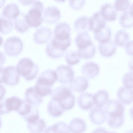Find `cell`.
I'll return each mask as SVG.
<instances>
[{
    "mask_svg": "<svg viewBox=\"0 0 133 133\" xmlns=\"http://www.w3.org/2000/svg\"><path fill=\"white\" fill-rule=\"evenodd\" d=\"M104 105L103 110L109 126L113 128L121 127L124 122L123 104L118 100L112 99L108 100Z\"/></svg>",
    "mask_w": 133,
    "mask_h": 133,
    "instance_id": "cell-1",
    "label": "cell"
},
{
    "mask_svg": "<svg viewBox=\"0 0 133 133\" xmlns=\"http://www.w3.org/2000/svg\"><path fill=\"white\" fill-rule=\"evenodd\" d=\"M52 99L57 101L64 110L73 108L75 99L70 89L64 86L57 87L52 94Z\"/></svg>",
    "mask_w": 133,
    "mask_h": 133,
    "instance_id": "cell-2",
    "label": "cell"
},
{
    "mask_svg": "<svg viewBox=\"0 0 133 133\" xmlns=\"http://www.w3.org/2000/svg\"><path fill=\"white\" fill-rule=\"evenodd\" d=\"M16 68L18 74L28 81L35 78L39 71L38 65L31 59L26 57L19 59Z\"/></svg>",
    "mask_w": 133,
    "mask_h": 133,
    "instance_id": "cell-3",
    "label": "cell"
},
{
    "mask_svg": "<svg viewBox=\"0 0 133 133\" xmlns=\"http://www.w3.org/2000/svg\"><path fill=\"white\" fill-rule=\"evenodd\" d=\"M32 5L25 14L26 21L30 27L36 28L42 24L43 21L42 14L44 5L39 1H34Z\"/></svg>",
    "mask_w": 133,
    "mask_h": 133,
    "instance_id": "cell-4",
    "label": "cell"
},
{
    "mask_svg": "<svg viewBox=\"0 0 133 133\" xmlns=\"http://www.w3.org/2000/svg\"><path fill=\"white\" fill-rule=\"evenodd\" d=\"M23 48V42L19 37L12 36L8 38L3 45L4 50L8 56H16L22 52Z\"/></svg>",
    "mask_w": 133,
    "mask_h": 133,
    "instance_id": "cell-5",
    "label": "cell"
},
{
    "mask_svg": "<svg viewBox=\"0 0 133 133\" xmlns=\"http://www.w3.org/2000/svg\"><path fill=\"white\" fill-rule=\"evenodd\" d=\"M19 78V75L15 66L9 65L4 67L2 83L9 86H14L18 83Z\"/></svg>",
    "mask_w": 133,
    "mask_h": 133,
    "instance_id": "cell-6",
    "label": "cell"
},
{
    "mask_svg": "<svg viewBox=\"0 0 133 133\" xmlns=\"http://www.w3.org/2000/svg\"><path fill=\"white\" fill-rule=\"evenodd\" d=\"M55 71L57 75V80L61 83H70L74 78V71L71 67L69 66H59L56 68Z\"/></svg>",
    "mask_w": 133,
    "mask_h": 133,
    "instance_id": "cell-7",
    "label": "cell"
},
{
    "mask_svg": "<svg viewBox=\"0 0 133 133\" xmlns=\"http://www.w3.org/2000/svg\"><path fill=\"white\" fill-rule=\"evenodd\" d=\"M71 29L70 25L65 22L57 23L54 32L53 37L56 39L64 41L70 38Z\"/></svg>",
    "mask_w": 133,
    "mask_h": 133,
    "instance_id": "cell-8",
    "label": "cell"
},
{
    "mask_svg": "<svg viewBox=\"0 0 133 133\" xmlns=\"http://www.w3.org/2000/svg\"><path fill=\"white\" fill-rule=\"evenodd\" d=\"M61 13L56 6H50L43 10L42 14L43 21L49 24L54 23L60 19Z\"/></svg>",
    "mask_w": 133,
    "mask_h": 133,
    "instance_id": "cell-9",
    "label": "cell"
},
{
    "mask_svg": "<svg viewBox=\"0 0 133 133\" xmlns=\"http://www.w3.org/2000/svg\"><path fill=\"white\" fill-rule=\"evenodd\" d=\"M57 80V75L55 71L48 69L45 70L38 77L36 82L48 87L52 85Z\"/></svg>",
    "mask_w": 133,
    "mask_h": 133,
    "instance_id": "cell-10",
    "label": "cell"
},
{
    "mask_svg": "<svg viewBox=\"0 0 133 133\" xmlns=\"http://www.w3.org/2000/svg\"><path fill=\"white\" fill-rule=\"evenodd\" d=\"M118 101L123 104H129L133 101V88L124 85L120 87L117 92Z\"/></svg>",
    "mask_w": 133,
    "mask_h": 133,
    "instance_id": "cell-11",
    "label": "cell"
},
{
    "mask_svg": "<svg viewBox=\"0 0 133 133\" xmlns=\"http://www.w3.org/2000/svg\"><path fill=\"white\" fill-rule=\"evenodd\" d=\"M52 35L50 29L46 27H42L38 29L33 35V40L37 44H42L46 43Z\"/></svg>",
    "mask_w": 133,
    "mask_h": 133,
    "instance_id": "cell-12",
    "label": "cell"
},
{
    "mask_svg": "<svg viewBox=\"0 0 133 133\" xmlns=\"http://www.w3.org/2000/svg\"><path fill=\"white\" fill-rule=\"evenodd\" d=\"M89 118L91 122L96 125H100L106 120V116L102 108L94 105L90 110Z\"/></svg>",
    "mask_w": 133,
    "mask_h": 133,
    "instance_id": "cell-13",
    "label": "cell"
},
{
    "mask_svg": "<svg viewBox=\"0 0 133 133\" xmlns=\"http://www.w3.org/2000/svg\"><path fill=\"white\" fill-rule=\"evenodd\" d=\"M99 68L98 65L93 62H88L82 66L81 71L85 78H92L98 74Z\"/></svg>",
    "mask_w": 133,
    "mask_h": 133,
    "instance_id": "cell-14",
    "label": "cell"
},
{
    "mask_svg": "<svg viewBox=\"0 0 133 133\" xmlns=\"http://www.w3.org/2000/svg\"><path fill=\"white\" fill-rule=\"evenodd\" d=\"M75 30L78 32H87L91 30L90 18L85 16H80L74 22Z\"/></svg>",
    "mask_w": 133,
    "mask_h": 133,
    "instance_id": "cell-15",
    "label": "cell"
},
{
    "mask_svg": "<svg viewBox=\"0 0 133 133\" xmlns=\"http://www.w3.org/2000/svg\"><path fill=\"white\" fill-rule=\"evenodd\" d=\"M99 51L103 57H109L116 52V45L114 42L109 40L104 42H99L98 45Z\"/></svg>",
    "mask_w": 133,
    "mask_h": 133,
    "instance_id": "cell-16",
    "label": "cell"
},
{
    "mask_svg": "<svg viewBox=\"0 0 133 133\" xmlns=\"http://www.w3.org/2000/svg\"><path fill=\"white\" fill-rule=\"evenodd\" d=\"M19 6L17 4L11 3L6 4L3 8L2 12L3 17L13 20L20 13Z\"/></svg>",
    "mask_w": 133,
    "mask_h": 133,
    "instance_id": "cell-17",
    "label": "cell"
},
{
    "mask_svg": "<svg viewBox=\"0 0 133 133\" xmlns=\"http://www.w3.org/2000/svg\"><path fill=\"white\" fill-rule=\"evenodd\" d=\"M117 11L113 5L110 3H105L100 8V12L107 21H113L116 19Z\"/></svg>",
    "mask_w": 133,
    "mask_h": 133,
    "instance_id": "cell-18",
    "label": "cell"
},
{
    "mask_svg": "<svg viewBox=\"0 0 133 133\" xmlns=\"http://www.w3.org/2000/svg\"><path fill=\"white\" fill-rule=\"evenodd\" d=\"M90 18L91 30L94 32L98 31L105 25L107 21L101 14L100 11L94 13Z\"/></svg>",
    "mask_w": 133,
    "mask_h": 133,
    "instance_id": "cell-19",
    "label": "cell"
},
{
    "mask_svg": "<svg viewBox=\"0 0 133 133\" xmlns=\"http://www.w3.org/2000/svg\"><path fill=\"white\" fill-rule=\"evenodd\" d=\"M13 21L15 28L20 32L24 33L27 31L30 27L26 21L25 14L22 12H20Z\"/></svg>",
    "mask_w": 133,
    "mask_h": 133,
    "instance_id": "cell-20",
    "label": "cell"
},
{
    "mask_svg": "<svg viewBox=\"0 0 133 133\" xmlns=\"http://www.w3.org/2000/svg\"><path fill=\"white\" fill-rule=\"evenodd\" d=\"M77 102L81 109L83 110L89 109L94 105L93 95L90 93H82L79 96Z\"/></svg>",
    "mask_w": 133,
    "mask_h": 133,
    "instance_id": "cell-21",
    "label": "cell"
},
{
    "mask_svg": "<svg viewBox=\"0 0 133 133\" xmlns=\"http://www.w3.org/2000/svg\"><path fill=\"white\" fill-rule=\"evenodd\" d=\"M75 42L78 49L84 48L92 44V39L88 32H79L76 35Z\"/></svg>",
    "mask_w": 133,
    "mask_h": 133,
    "instance_id": "cell-22",
    "label": "cell"
},
{
    "mask_svg": "<svg viewBox=\"0 0 133 133\" xmlns=\"http://www.w3.org/2000/svg\"><path fill=\"white\" fill-rule=\"evenodd\" d=\"M70 87L72 90L78 92H83L88 88V81L84 77L78 76L73 79L70 83Z\"/></svg>",
    "mask_w": 133,
    "mask_h": 133,
    "instance_id": "cell-23",
    "label": "cell"
},
{
    "mask_svg": "<svg viewBox=\"0 0 133 133\" xmlns=\"http://www.w3.org/2000/svg\"><path fill=\"white\" fill-rule=\"evenodd\" d=\"M25 99L32 105L40 104L42 101V97L35 91L34 87H30L26 90L24 93Z\"/></svg>",
    "mask_w": 133,
    "mask_h": 133,
    "instance_id": "cell-24",
    "label": "cell"
},
{
    "mask_svg": "<svg viewBox=\"0 0 133 133\" xmlns=\"http://www.w3.org/2000/svg\"><path fill=\"white\" fill-rule=\"evenodd\" d=\"M68 127L70 131L72 133H82L86 129V125L82 119L76 118L71 120Z\"/></svg>",
    "mask_w": 133,
    "mask_h": 133,
    "instance_id": "cell-25",
    "label": "cell"
},
{
    "mask_svg": "<svg viewBox=\"0 0 133 133\" xmlns=\"http://www.w3.org/2000/svg\"><path fill=\"white\" fill-rule=\"evenodd\" d=\"M129 10L124 11L120 16L119 22L120 25L125 28L131 27L133 25L132 4L130 6Z\"/></svg>",
    "mask_w": 133,
    "mask_h": 133,
    "instance_id": "cell-26",
    "label": "cell"
},
{
    "mask_svg": "<svg viewBox=\"0 0 133 133\" xmlns=\"http://www.w3.org/2000/svg\"><path fill=\"white\" fill-rule=\"evenodd\" d=\"M4 100L8 113L12 111L17 112L22 104L21 99L16 96H13Z\"/></svg>",
    "mask_w": 133,
    "mask_h": 133,
    "instance_id": "cell-27",
    "label": "cell"
},
{
    "mask_svg": "<svg viewBox=\"0 0 133 133\" xmlns=\"http://www.w3.org/2000/svg\"><path fill=\"white\" fill-rule=\"evenodd\" d=\"M109 98L107 91L104 90H99L93 95L94 105L102 108L108 101Z\"/></svg>",
    "mask_w": 133,
    "mask_h": 133,
    "instance_id": "cell-28",
    "label": "cell"
},
{
    "mask_svg": "<svg viewBox=\"0 0 133 133\" xmlns=\"http://www.w3.org/2000/svg\"><path fill=\"white\" fill-rule=\"evenodd\" d=\"M94 33L95 39L99 42H104L109 41L111 35L110 27L106 25L98 31L94 32Z\"/></svg>",
    "mask_w": 133,
    "mask_h": 133,
    "instance_id": "cell-29",
    "label": "cell"
},
{
    "mask_svg": "<svg viewBox=\"0 0 133 133\" xmlns=\"http://www.w3.org/2000/svg\"><path fill=\"white\" fill-rule=\"evenodd\" d=\"M70 132L66 123L61 121L47 128L44 133H70Z\"/></svg>",
    "mask_w": 133,
    "mask_h": 133,
    "instance_id": "cell-30",
    "label": "cell"
},
{
    "mask_svg": "<svg viewBox=\"0 0 133 133\" xmlns=\"http://www.w3.org/2000/svg\"><path fill=\"white\" fill-rule=\"evenodd\" d=\"M47 109L49 114L54 117L60 116L65 110L57 101L52 99L49 102Z\"/></svg>",
    "mask_w": 133,
    "mask_h": 133,
    "instance_id": "cell-31",
    "label": "cell"
},
{
    "mask_svg": "<svg viewBox=\"0 0 133 133\" xmlns=\"http://www.w3.org/2000/svg\"><path fill=\"white\" fill-rule=\"evenodd\" d=\"M129 36L125 31L120 30L118 31L114 36V42L115 45L119 46H125L129 42Z\"/></svg>",
    "mask_w": 133,
    "mask_h": 133,
    "instance_id": "cell-32",
    "label": "cell"
},
{
    "mask_svg": "<svg viewBox=\"0 0 133 133\" xmlns=\"http://www.w3.org/2000/svg\"><path fill=\"white\" fill-rule=\"evenodd\" d=\"M46 124L42 119H38L37 121L30 123H28L27 127L28 129L33 133H40L44 129Z\"/></svg>",
    "mask_w": 133,
    "mask_h": 133,
    "instance_id": "cell-33",
    "label": "cell"
},
{
    "mask_svg": "<svg viewBox=\"0 0 133 133\" xmlns=\"http://www.w3.org/2000/svg\"><path fill=\"white\" fill-rule=\"evenodd\" d=\"M45 51L49 57L54 58H57L62 56L65 51L60 50L54 46L50 41L46 47Z\"/></svg>",
    "mask_w": 133,
    "mask_h": 133,
    "instance_id": "cell-34",
    "label": "cell"
},
{
    "mask_svg": "<svg viewBox=\"0 0 133 133\" xmlns=\"http://www.w3.org/2000/svg\"><path fill=\"white\" fill-rule=\"evenodd\" d=\"M81 58L84 59H88L92 57L96 51V47L93 43L87 47L77 50Z\"/></svg>",
    "mask_w": 133,
    "mask_h": 133,
    "instance_id": "cell-35",
    "label": "cell"
},
{
    "mask_svg": "<svg viewBox=\"0 0 133 133\" xmlns=\"http://www.w3.org/2000/svg\"><path fill=\"white\" fill-rule=\"evenodd\" d=\"M81 58L77 51L70 50L67 52L65 55L66 61L70 65H75L78 63Z\"/></svg>",
    "mask_w": 133,
    "mask_h": 133,
    "instance_id": "cell-36",
    "label": "cell"
},
{
    "mask_svg": "<svg viewBox=\"0 0 133 133\" xmlns=\"http://www.w3.org/2000/svg\"><path fill=\"white\" fill-rule=\"evenodd\" d=\"M13 26L11 20L0 16V32L3 34L8 33L12 30Z\"/></svg>",
    "mask_w": 133,
    "mask_h": 133,
    "instance_id": "cell-37",
    "label": "cell"
},
{
    "mask_svg": "<svg viewBox=\"0 0 133 133\" xmlns=\"http://www.w3.org/2000/svg\"><path fill=\"white\" fill-rule=\"evenodd\" d=\"M52 44L57 48L65 51L70 46L71 39L70 38L64 41L57 40L53 37L50 41Z\"/></svg>",
    "mask_w": 133,
    "mask_h": 133,
    "instance_id": "cell-38",
    "label": "cell"
},
{
    "mask_svg": "<svg viewBox=\"0 0 133 133\" xmlns=\"http://www.w3.org/2000/svg\"><path fill=\"white\" fill-rule=\"evenodd\" d=\"M21 106L17 112L23 117L31 112L34 106L25 99H21Z\"/></svg>",
    "mask_w": 133,
    "mask_h": 133,
    "instance_id": "cell-39",
    "label": "cell"
},
{
    "mask_svg": "<svg viewBox=\"0 0 133 133\" xmlns=\"http://www.w3.org/2000/svg\"><path fill=\"white\" fill-rule=\"evenodd\" d=\"M52 87L46 86L36 83L34 88L36 92L43 97L52 94Z\"/></svg>",
    "mask_w": 133,
    "mask_h": 133,
    "instance_id": "cell-40",
    "label": "cell"
},
{
    "mask_svg": "<svg viewBox=\"0 0 133 133\" xmlns=\"http://www.w3.org/2000/svg\"><path fill=\"white\" fill-rule=\"evenodd\" d=\"M113 5L117 11H124L129 8L130 2L128 0H116L115 1Z\"/></svg>",
    "mask_w": 133,
    "mask_h": 133,
    "instance_id": "cell-41",
    "label": "cell"
},
{
    "mask_svg": "<svg viewBox=\"0 0 133 133\" xmlns=\"http://www.w3.org/2000/svg\"><path fill=\"white\" fill-rule=\"evenodd\" d=\"M28 123L34 122L39 118V115L38 110L35 106L31 112L26 116L23 117Z\"/></svg>",
    "mask_w": 133,
    "mask_h": 133,
    "instance_id": "cell-42",
    "label": "cell"
},
{
    "mask_svg": "<svg viewBox=\"0 0 133 133\" xmlns=\"http://www.w3.org/2000/svg\"><path fill=\"white\" fill-rule=\"evenodd\" d=\"M122 82L123 85L133 88L132 72H128L125 74L122 77Z\"/></svg>",
    "mask_w": 133,
    "mask_h": 133,
    "instance_id": "cell-43",
    "label": "cell"
},
{
    "mask_svg": "<svg viewBox=\"0 0 133 133\" xmlns=\"http://www.w3.org/2000/svg\"><path fill=\"white\" fill-rule=\"evenodd\" d=\"M85 0L69 1V5L71 8L74 9L81 8L85 3Z\"/></svg>",
    "mask_w": 133,
    "mask_h": 133,
    "instance_id": "cell-44",
    "label": "cell"
},
{
    "mask_svg": "<svg viewBox=\"0 0 133 133\" xmlns=\"http://www.w3.org/2000/svg\"><path fill=\"white\" fill-rule=\"evenodd\" d=\"M125 49L126 53L129 55H133V41L132 40L129 41L125 45Z\"/></svg>",
    "mask_w": 133,
    "mask_h": 133,
    "instance_id": "cell-45",
    "label": "cell"
},
{
    "mask_svg": "<svg viewBox=\"0 0 133 133\" xmlns=\"http://www.w3.org/2000/svg\"><path fill=\"white\" fill-rule=\"evenodd\" d=\"M6 92L5 88L4 86L0 84V101L3 99Z\"/></svg>",
    "mask_w": 133,
    "mask_h": 133,
    "instance_id": "cell-46",
    "label": "cell"
},
{
    "mask_svg": "<svg viewBox=\"0 0 133 133\" xmlns=\"http://www.w3.org/2000/svg\"><path fill=\"white\" fill-rule=\"evenodd\" d=\"M106 130L104 127H99L94 130L91 133H103Z\"/></svg>",
    "mask_w": 133,
    "mask_h": 133,
    "instance_id": "cell-47",
    "label": "cell"
},
{
    "mask_svg": "<svg viewBox=\"0 0 133 133\" xmlns=\"http://www.w3.org/2000/svg\"><path fill=\"white\" fill-rule=\"evenodd\" d=\"M6 60L5 56L3 52L0 51V67L5 63Z\"/></svg>",
    "mask_w": 133,
    "mask_h": 133,
    "instance_id": "cell-48",
    "label": "cell"
},
{
    "mask_svg": "<svg viewBox=\"0 0 133 133\" xmlns=\"http://www.w3.org/2000/svg\"><path fill=\"white\" fill-rule=\"evenodd\" d=\"M34 1L19 0V2L24 5L30 4L32 3Z\"/></svg>",
    "mask_w": 133,
    "mask_h": 133,
    "instance_id": "cell-49",
    "label": "cell"
},
{
    "mask_svg": "<svg viewBox=\"0 0 133 133\" xmlns=\"http://www.w3.org/2000/svg\"><path fill=\"white\" fill-rule=\"evenodd\" d=\"M4 67H0V83H2V76Z\"/></svg>",
    "mask_w": 133,
    "mask_h": 133,
    "instance_id": "cell-50",
    "label": "cell"
},
{
    "mask_svg": "<svg viewBox=\"0 0 133 133\" xmlns=\"http://www.w3.org/2000/svg\"><path fill=\"white\" fill-rule=\"evenodd\" d=\"M5 2V0H0V8L4 6Z\"/></svg>",
    "mask_w": 133,
    "mask_h": 133,
    "instance_id": "cell-51",
    "label": "cell"
},
{
    "mask_svg": "<svg viewBox=\"0 0 133 133\" xmlns=\"http://www.w3.org/2000/svg\"><path fill=\"white\" fill-rule=\"evenodd\" d=\"M124 133H133L132 129H130L126 131Z\"/></svg>",
    "mask_w": 133,
    "mask_h": 133,
    "instance_id": "cell-52",
    "label": "cell"
},
{
    "mask_svg": "<svg viewBox=\"0 0 133 133\" xmlns=\"http://www.w3.org/2000/svg\"><path fill=\"white\" fill-rule=\"evenodd\" d=\"M3 42V39L2 37L0 36V46L2 45Z\"/></svg>",
    "mask_w": 133,
    "mask_h": 133,
    "instance_id": "cell-53",
    "label": "cell"
},
{
    "mask_svg": "<svg viewBox=\"0 0 133 133\" xmlns=\"http://www.w3.org/2000/svg\"><path fill=\"white\" fill-rule=\"evenodd\" d=\"M103 133H116L114 132H108L107 130L104 131Z\"/></svg>",
    "mask_w": 133,
    "mask_h": 133,
    "instance_id": "cell-54",
    "label": "cell"
},
{
    "mask_svg": "<svg viewBox=\"0 0 133 133\" xmlns=\"http://www.w3.org/2000/svg\"><path fill=\"white\" fill-rule=\"evenodd\" d=\"M2 126V121L1 118L0 117V128H1Z\"/></svg>",
    "mask_w": 133,
    "mask_h": 133,
    "instance_id": "cell-55",
    "label": "cell"
}]
</instances>
